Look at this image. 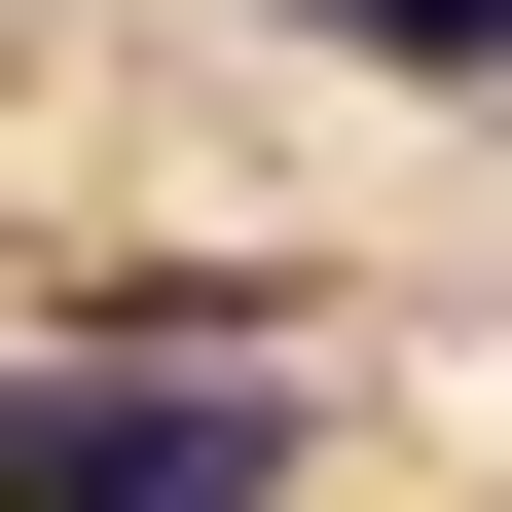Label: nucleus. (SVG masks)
I'll return each mask as SVG.
<instances>
[{
    "label": "nucleus",
    "instance_id": "1",
    "mask_svg": "<svg viewBox=\"0 0 512 512\" xmlns=\"http://www.w3.org/2000/svg\"><path fill=\"white\" fill-rule=\"evenodd\" d=\"M0 512H293V366L183 330V366H0Z\"/></svg>",
    "mask_w": 512,
    "mask_h": 512
}]
</instances>
